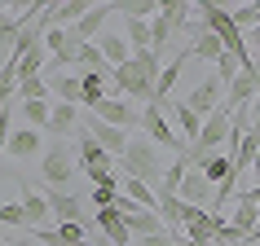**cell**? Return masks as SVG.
Masks as SVG:
<instances>
[{
    "instance_id": "cell-1",
    "label": "cell",
    "mask_w": 260,
    "mask_h": 246,
    "mask_svg": "<svg viewBox=\"0 0 260 246\" xmlns=\"http://www.w3.org/2000/svg\"><path fill=\"white\" fill-rule=\"evenodd\" d=\"M154 79H159V53L146 49V53H133L123 66L110 70V88L115 97H128V101H154Z\"/></svg>"
},
{
    "instance_id": "cell-2",
    "label": "cell",
    "mask_w": 260,
    "mask_h": 246,
    "mask_svg": "<svg viewBox=\"0 0 260 246\" xmlns=\"http://www.w3.org/2000/svg\"><path fill=\"white\" fill-rule=\"evenodd\" d=\"M119 176L128 180H141V185H150L159 189V180H164V158H159V145H150L146 137H128V150L119 158Z\"/></svg>"
},
{
    "instance_id": "cell-3",
    "label": "cell",
    "mask_w": 260,
    "mask_h": 246,
    "mask_svg": "<svg viewBox=\"0 0 260 246\" xmlns=\"http://www.w3.org/2000/svg\"><path fill=\"white\" fill-rule=\"evenodd\" d=\"M80 163H75V150L67 141H53L49 150L40 154V176H44V189H71Z\"/></svg>"
},
{
    "instance_id": "cell-4",
    "label": "cell",
    "mask_w": 260,
    "mask_h": 246,
    "mask_svg": "<svg viewBox=\"0 0 260 246\" xmlns=\"http://www.w3.org/2000/svg\"><path fill=\"white\" fill-rule=\"evenodd\" d=\"M190 14H194V5H185V0L159 5V14H154V22H150V49H154V53H164V44L172 40L177 31H185Z\"/></svg>"
},
{
    "instance_id": "cell-5",
    "label": "cell",
    "mask_w": 260,
    "mask_h": 246,
    "mask_svg": "<svg viewBox=\"0 0 260 246\" xmlns=\"http://www.w3.org/2000/svg\"><path fill=\"white\" fill-rule=\"evenodd\" d=\"M93 119H102V123H110V128H119V132H133V128H141V110L133 106V101H123V97H115V93H106L102 101H93Z\"/></svg>"
},
{
    "instance_id": "cell-6",
    "label": "cell",
    "mask_w": 260,
    "mask_h": 246,
    "mask_svg": "<svg viewBox=\"0 0 260 246\" xmlns=\"http://www.w3.org/2000/svg\"><path fill=\"white\" fill-rule=\"evenodd\" d=\"M75 132H84V137H93L102 150L119 163L123 158V150H128V132H119V128H110V123H102V119H93V114H80V123H75Z\"/></svg>"
},
{
    "instance_id": "cell-7",
    "label": "cell",
    "mask_w": 260,
    "mask_h": 246,
    "mask_svg": "<svg viewBox=\"0 0 260 246\" xmlns=\"http://www.w3.org/2000/svg\"><path fill=\"white\" fill-rule=\"evenodd\" d=\"M141 132H146V141H150V145H159V150H172L177 158L185 154V141L172 132V123L159 114V106H146V110H141Z\"/></svg>"
},
{
    "instance_id": "cell-8",
    "label": "cell",
    "mask_w": 260,
    "mask_h": 246,
    "mask_svg": "<svg viewBox=\"0 0 260 246\" xmlns=\"http://www.w3.org/2000/svg\"><path fill=\"white\" fill-rule=\"evenodd\" d=\"M220 101H225V88H220L216 79H203V84H194L190 97H185V110L190 114H199V119H207V114H216Z\"/></svg>"
},
{
    "instance_id": "cell-9",
    "label": "cell",
    "mask_w": 260,
    "mask_h": 246,
    "mask_svg": "<svg viewBox=\"0 0 260 246\" xmlns=\"http://www.w3.org/2000/svg\"><path fill=\"white\" fill-rule=\"evenodd\" d=\"M110 14H115V5H93V9L75 22V27H67V35H71L75 44H93L97 35H102V27L110 22Z\"/></svg>"
},
{
    "instance_id": "cell-10",
    "label": "cell",
    "mask_w": 260,
    "mask_h": 246,
    "mask_svg": "<svg viewBox=\"0 0 260 246\" xmlns=\"http://www.w3.org/2000/svg\"><path fill=\"white\" fill-rule=\"evenodd\" d=\"M44 202H49L57 224H84V202L71 189H44Z\"/></svg>"
},
{
    "instance_id": "cell-11",
    "label": "cell",
    "mask_w": 260,
    "mask_h": 246,
    "mask_svg": "<svg viewBox=\"0 0 260 246\" xmlns=\"http://www.w3.org/2000/svg\"><path fill=\"white\" fill-rule=\"evenodd\" d=\"M194 57H190V49H181L177 53V62H168V66H159V79H154V101L150 106H164L168 97H172V88L181 84V75H185V66H190Z\"/></svg>"
},
{
    "instance_id": "cell-12",
    "label": "cell",
    "mask_w": 260,
    "mask_h": 246,
    "mask_svg": "<svg viewBox=\"0 0 260 246\" xmlns=\"http://www.w3.org/2000/svg\"><path fill=\"white\" fill-rule=\"evenodd\" d=\"M40 154H44V132H36V128H18L14 137H9L5 158H14V163H31V158H40Z\"/></svg>"
},
{
    "instance_id": "cell-13",
    "label": "cell",
    "mask_w": 260,
    "mask_h": 246,
    "mask_svg": "<svg viewBox=\"0 0 260 246\" xmlns=\"http://www.w3.org/2000/svg\"><path fill=\"white\" fill-rule=\"evenodd\" d=\"M177 198L185 207H212V185H207V176L203 172H199V167H190V172H185V180H181V189H177Z\"/></svg>"
},
{
    "instance_id": "cell-14",
    "label": "cell",
    "mask_w": 260,
    "mask_h": 246,
    "mask_svg": "<svg viewBox=\"0 0 260 246\" xmlns=\"http://www.w3.org/2000/svg\"><path fill=\"white\" fill-rule=\"evenodd\" d=\"M22 224L27 229H49V220H53V211H49V202H44L40 189H22Z\"/></svg>"
},
{
    "instance_id": "cell-15",
    "label": "cell",
    "mask_w": 260,
    "mask_h": 246,
    "mask_svg": "<svg viewBox=\"0 0 260 246\" xmlns=\"http://www.w3.org/2000/svg\"><path fill=\"white\" fill-rule=\"evenodd\" d=\"M93 44H97V53H102V62H106L110 70H115V66H123V62L133 57V49L123 44V35H119V31H102V35H97Z\"/></svg>"
},
{
    "instance_id": "cell-16",
    "label": "cell",
    "mask_w": 260,
    "mask_h": 246,
    "mask_svg": "<svg viewBox=\"0 0 260 246\" xmlns=\"http://www.w3.org/2000/svg\"><path fill=\"white\" fill-rule=\"evenodd\" d=\"M75 123H80V106H67V101H53L49 110V137H75Z\"/></svg>"
},
{
    "instance_id": "cell-17",
    "label": "cell",
    "mask_w": 260,
    "mask_h": 246,
    "mask_svg": "<svg viewBox=\"0 0 260 246\" xmlns=\"http://www.w3.org/2000/svg\"><path fill=\"white\" fill-rule=\"evenodd\" d=\"M75 163H80V167H115V158H110L93 137L75 132Z\"/></svg>"
},
{
    "instance_id": "cell-18",
    "label": "cell",
    "mask_w": 260,
    "mask_h": 246,
    "mask_svg": "<svg viewBox=\"0 0 260 246\" xmlns=\"http://www.w3.org/2000/svg\"><path fill=\"white\" fill-rule=\"evenodd\" d=\"M123 229H128L133 242H141V237L164 233V220H159V211H133V216H123Z\"/></svg>"
},
{
    "instance_id": "cell-19",
    "label": "cell",
    "mask_w": 260,
    "mask_h": 246,
    "mask_svg": "<svg viewBox=\"0 0 260 246\" xmlns=\"http://www.w3.org/2000/svg\"><path fill=\"white\" fill-rule=\"evenodd\" d=\"M97 229L106 233L110 246H133V237H128V229H123V216L115 211V207H102V211H97Z\"/></svg>"
},
{
    "instance_id": "cell-20",
    "label": "cell",
    "mask_w": 260,
    "mask_h": 246,
    "mask_svg": "<svg viewBox=\"0 0 260 246\" xmlns=\"http://www.w3.org/2000/svg\"><path fill=\"white\" fill-rule=\"evenodd\" d=\"M185 49H190V57H199V62H216V57L225 53V49H220V40H216V35H212V31H203V22L194 27V40L185 44Z\"/></svg>"
},
{
    "instance_id": "cell-21",
    "label": "cell",
    "mask_w": 260,
    "mask_h": 246,
    "mask_svg": "<svg viewBox=\"0 0 260 246\" xmlns=\"http://www.w3.org/2000/svg\"><path fill=\"white\" fill-rule=\"evenodd\" d=\"M106 84H110V70H80V93H84V106H93L106 97Z\"/></svg>"
},
{
    "instance_id": "cell-22",
    "label": "cell",
    "mask_w": 260,
    "mask_h": 246,
    "mask_svg": "<svg viewBox=\"0 0 260 246\" xmlns=\"http://www.w3.org/2000/svg\"><path fill=\"white\" fill-rule=\"evenodd\" d=\"M168 110H172V119L181 123V141H185V150H190V141L199 137L203 119H199V114H190V110H185V101H168Z\"/></svg>"
},
{
    "instance_id": "cell-23",
    "label": "cell",
    "mask_w": 260,
    "mask_h": 246,
    "mask_svg": "<svg viewBox=\"0 0 260 246\" xmlns=\"http://www.w3.org/2000/svg\"><path fill=\"white\" fill-rule=\"evenodd\" d=\"M119 193H123V198H133V202H137L141 211H154V189H150V185H141V180H128V176H119Z\"/></svg>"
},
{
    "instance_id": "cell-24",
    "label": "cell",
    "mask_w": 260,
    "mask_h": 246,
    "mask_svg": "<svg viewBox=\"0 0 260 246\" xmlns=\"http://www.w3.org/2000/svg\"><path fill=\"white\" fill-rule=\"evenodd\" d=\"M18 106H22L27 128H36V132H44V128H49V110H53V101H18Z\"/></svg>"
},
{
    "instance_id": "cell-25",
    "label": "cell",
    "mask_w": 260,
    "mask_h": 246,
    "mask_svg": "<svg viewBox=\"0 0 260 246\" xmlns=\"http://www.w3.org/2000/svg\"><path fill=\"white\" fill-rule=\"evenodd\" d=\"M14 101H49V79L44 75H36V79H22L18 84Z\"/></svg>"
},
{
    "instance_id": "cell-26",
    "label": "cell",
    "mask_w": 260,
    "mask_h": 246,
    "mask_svg": "<svg viewBox=\"0 0 260 246\" xmlns=\"http://www.w3.org/2000/svg\"><path fill=\"white\" fill-rule=\"evenodd\" d=\"M230 224H234V229H238V233H243V237H247V233H251V229H256V224H260L256 207H251V202H238V198H234V220H230Z\"/></svg>"
},
{
    "instance_id": "cell-27",
    "label": "cell",
    "mask_w": 260,
    "mask_h": 246,
    "mask_svg": "<svg viewBox=\"0 0 260 246\" xmlns=\"http://www.w3.org/2000/svg\"><path fill=\"white\" fill-rule=\"evenodd\" d=\"M185 172H190V163H185V158L168 163V167H164V180H159V189H164V193H177L181 180H185ZM159 189H154V193H159Z\"/></svg>"
},
{
    "instance_id": "cell-28",
    "label": "cell",
    "mask_w": 260,
    "mask_h": 246,
    "mask_svg": "<svg viewBox=\"0 0 260 246\" xmlns=\"http://www.w3.org/2000/svg\"><path fill=\"white\" fill-rule=\"evenodd\" d=\"M212 66H216V75H212V79H216L220 88H230V84L238 79V70H243V66H238V57H230V53H220Z\"/></svg>"
},
{
    "instance_id": "cell-29",
    "label": "cell",
    "mask_w": 260,
    "mask_h": 246,
    "mask_svg": "<svg viewBox=\"0 0 260 246\" xmlns=\"http://www.w3.org/2000/svg\"><path fill=\"white\" fill-rule=\"evenodd\" d=\"M18 93V66L14 62H0V106H9Z\"/></svg>"
},
{
    "instance_id": "cell-30",
    "label": "cell",
    "mask_w": 260,
    "mask_h": 246,
    "mask_svg": "<svg viewBox=\"0 0 260 246\" xmlns=\"http://www.w3.org/2000/svg\"><path fill=\"white\" fill-rule=\"evenodd\" d=\"M230 22H234L238 31L260 27V5H238V9H230Z\"/></svg>"
},
{
    "instance_id": "cell-31",
    "label": "cell",
    "mask_w": 260,
    "mask_h": 246,
    "mask_svg": "<svg viewBox=\"0 0 260 246\" xmlns=\"http://www.w3.org/2000/svg\"><path fill=\"white\" fill-rule=\"evenodd\" d=\"M75 66L80 70H110L106 62H102V53H97V44H80V49H75Z\"/></svg>"
},
{
    "instance_id": "cell-32",
    "label": "cell",
    "mask_w": 260,
    "mask_h": 246,
    "mask_svg": "<svg viewBox=\"0 0 260 246\" xmlns=\"http://www.w3.org/2000/svg\"><path fill=\"white\" fill-rule=\"evenodd\" d=\"M9 119H14V101H9V106H0V158H5V150H9V137H14Z\"/></svg>"
},
{
    "instance_id": "cell-33",
    "label": "cell",
    "mask_w": 260,
    "mask_h": 246,
    "mask_svg": "<svg viewBox=\"0 0 260 246\" xmlns=\"http://www.w3.org/2000/svg\"><path fill=\"white\" fill-rule=\"evenodd\" d=\"M88 198H93V207H97V211H102V207H115V198H119V185H97V189L88 193Z\"/></svg>"
},
{
    "instance_id": "cell-34",
    "label": "cell",
    "mask_w": 260,
    "mask_h": 246,
    "mask_svg": "<svg viewBox=\"0 0 260 246\" xmlns=\"http://www.w3.org/2000/svg\"><path fill=\"white\" fill-rule=\"evenodd\" d=\"M150 14H159L154 0H133V5H123V18H141V22H146Z\"/></svg>"
},
{
    "instance_id": "cell-35",
    "label": "cell",
    "mask_w": 260,
    "mask_h": 246,
    "mask_svg": "<svg viewBox=\"0 0 260 246\" xmlns=\"http://www.w3.org/2000/svg\"><path fill=\"white\" fill-rule=\"evenodd\" d=\"M243 44H247V53L256 57V53H260V27H251V31H243Z\"/></svg>"
},
{
    "instance_id": "cell-36",
    "label": "cell",
    "mask_w": 260,
    "mask_h": 246,
    "mask_svg": "<svg viewBox=\"0 0 260 246\" xmlns=\"http://www.w3.org/2000/svg\"><path fill=\"white\" fill-rule=\"evenodd\" d=\"M141 246H172V233H154V237H141Z\"/></svg>"
},
{
    "instance_id": "cell-37",
    "label": "cell",
    "mask_w": 260,
    "mask_h": 246,
    "mask_svg": "<svg viewBox=\"0 0 260 246\" xmlns=\"http://www.w3.org/2000/svg\"><path fill=\"white\" fill-rule=\"evenodd\" d=\"M234 198H238V202H251V207H256V216H260V189H247V193H234Z\"/></svg>"
},
{
    "instance_id": "cell-38",
    "label": "cell",
    "mask_w": 260,
    "mask_h": 246,
    "mask_svg": "<svg viewBox=\"0 0 260 246\" xmlns=\"http://www.w3.org/2000/svg\"><path fill=\"white\" fill-rule=\"evenodd\" d=\"M0 246H18V242H14V237H5V242H0Z\"/></svg>"
},
{
    "instance_id": "cell-39",
    "label": "cell",
    "mask_w": 260,
    "mask_h": 246,
    "mask_svg": "<svg viewBox=\"0 0 260 246\" xmlns=\"http://www.w3.org/2000/svg\"><path fill=\"white\" fill-rule=\"evenodd\" d=\"M256 101H260V97H256ZM256 119H260V106H256Z\"/></svg>"
}]
</instances>
